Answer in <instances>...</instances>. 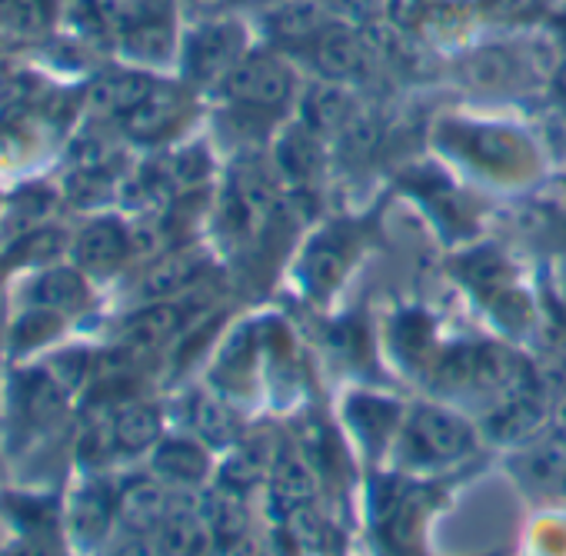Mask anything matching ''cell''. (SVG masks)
Masks as SVG:
<instances>
[{
    "label": "cell",
    "instance_id": "cell-27",
    "mask_svg": "<svg viewBox=\"0 0 566 556\" xmlns=\"http://www.w3.org/2000/svg\"><path fill=\"white\" fill-rule=\"evenodd\" d=\"M273 24H276L280 34H287V38H304V34L321 31L324 11L317 4H311V0H294V4H283L273 14Z\"/></svg>",
    "mask_w": 566,
    "mask_h": 556
},
{
    "label": "cell",
    "instance_id": "cell-3",
    "mask_svg": "<svg viewBox=\"0 0 566 556\" xmlns=\"http://www.w3.org/2000/svg\"><path fill=\"white\" fill-rule=\"evenodd\" d=\"M223 84H227V94L233 104L250 107V111H273L291 97L294 77L280 57L250 54L230 71V77Z\"/></svg>",
    "mask_w": 566,
    "mask_h": 556
},
{
    "label": "cell",
    "instance_id": "cell-34",
    "mask_svg": "<svg viewBox=\"0 0 566 556\" xmlns=\"http://www.w3.org/2000/svg\"><path fill=\"white\" fill-rule=\"evenodd\" d=\"M11 44H14V41H11V38L4 34V31H0V57H4V54L11 51Z\"/></svg>",
    "mask_w": 566,
    "mask_h": 556
},
{
    "label": "cell",
    "instance_id": "cell-10",
    "mask_svg": "<svg viewBox=\"0 0 566 556\" xmlns=\"http://www.w3.org/2000/svg\"><path fill=\"white\" fill-rule=\"evenodd\" d=\"M347 237L340 230H327L321 233L307 250H304V260H301V281L307 291L314 294H331L334 284L344 276V266H347Z\"/></svg>",
    "mask_w": 566,
    "mask_h": 556
},
{
    "label": "cell",
    "instance_id": "cell-26",
    "mask_svg": "<svg viewBox=\"0 0 566 556\" xmlns=\"http://www.w3.org/2000/svg\"><path fill=\"white\" fill-rule=\"evenodd\" d=\"M324 533H327V523H324V516L311 503L297 506V510H291L287 516H283V536L294 543L297 553L301 549H307V553L321 549L324 546Z\"/></svg>",
    "mask_w": 566,
    "mask_h": 556
},
{
    "label": "cell",
    "instance_id": "cell-2",
    "mask_svg": "<svg viewBox=\"0 0 566 556\" xmlns=\"http://www.w3.org/2000/svg\"><path fill=\"white\" fill-rule=\"evenodd\" d=\"M247 38L233 21H210L200 24L184 48V71L193 84L227 81L230 71L243 61Z\"/></svg>",
    "mask_w": 566,
    "mask_h": 556
},
{
    "label": "cell",
    "instance_id": "cell-14",
    "mask_svg": "<svg viewBox=\"0 0 566 556\" xmlns=\"http://www.w3.org/2000/svg\"><path fill=\"white\" fill-rule=\"evenodd\" d=\"M170 510H174L170 490L164 483H154V480H134L117 496V513L134 529H154Z\"/></svg>",
    "mask_w": 566,
    "mask_h": 556
},
{
    "label": "cell",
    "instance_id": "cell-20",
    "mask_svg": "<svg viewBox=\"0 0 566 556\" xmlns=\"http://www.w3.org/2000/svg\"><path fill=\"white\" fill-rule=\"evenodd\" d=\"M117 513V500L104 483H91L74 496L71 506V526L81 539H101Z\"/></svg>",
    "mask_w": 566,
    "mask_h": 556
},
{
    "label": "cell",
    "instance_id": "cell-35",
    "mask_svg": "<svg viewBox=\"0 0 566 556\" xmlns=\"http://www.w3.org/2000/svg\"><path fill=\"white\" fill-rule=\"evenodd\" d=\"M243 4H266V0H243Z\"/></svg>",
    "mask_w": 566,
    "mask_h": 556
},
{
    "label": "cell",
    "instance_id": "cell-30",
    "mask_svg": "<svg viewBox=\"0 0 566 556\" xmlns=\"http://www.w3.org/2000/svg\"><path fill=\"white\" fill-rule=\"evenodd\" d=\"M87 357L84 354H64V357H57L54 364H51V377L57 380V387L67 394V390H77L81 384H84V377H87Z\"/></svg>",
    "mask_w": 566,
    "mask_h": 556
},
{
    "label": "cell",
    "instance_id": "cell-36",
    "mask_svg": "<svg viewBox=\"0 0 566 556\" xmlns=\"http://www.w3.org/2000/svg\"><path fill=\"white\" fill-rule=\"evenodd\" d=\"M563 246H566V227H563Z\"/></svg>",
    "mask_w": 566,
    "mask_h": 556
},
{
    "label": "cell",
    "instance_id": "cell-6",
    "mask_svg": "<svg viewBox=\"0 0 566 556\" xmlns=\"http://www.w3.org/2000/svg\"><path fill=\"white\" fill-rule=\"evenodd\" d=\"M213 546L210 523L203 510L177 506L154 526V553L157 556H207Z\"/></svg>",
    "mask_w": 566,
    "mask_h": 556
},
{
    "label": "cell",
    "instance_id": "cell-9",
    "mask_svg": "<svg viewBox=\"0 0 566 556\" xmlns=\"http://www.w3.org/2000/svg\"><path fill=\"white\" fill-rule=\"evenodd\" d=\"M516 476L539 490V493H563L566 490V437L553 433L536 440L530 450H523L513 463Z\"/></svg>",
    "mask_w": 566,
    "mask_h": 556
},
{
    "label": "cell",
    "instance_id": "cell-5",
    "mask_svg": "<svg viewBox=\"0 0 566 556\" xmlns=\"http://www.w3.org/2000/svg\"><path fill=\"white\" fill-rule=\"evenodd\" d=\"M321 490V476L304 450H280L270 466V500L280 516H287L297 506L314 503Z\"/></svg>",
    "mask_w": 566,
    "mask_h": 556
},
{
    "label": "cell",
    "instance_id": "cell-19",
    "mask_svg": "<svg viewBox=\"0 0 566 556\" xmlns=\"http://www.w3.org/2000/svg\"><path fill=\"white\" fill-rule=\"evenodd\" d=\"M304 117H307V127H311L314 134L327 137V134L347 130L350 120H354L357 114H354V101H350V94H347L344 87L324 84V87H317V91L307 97Z\"/></svg>",
    "mask_w": 566,
    "mask_h": 556
},
{
    "label": "cell",
    "instance_id": "cell-29",
    "mask_svg": "<svg viewBox=\"0 0 566 556\" xmlns=\"http://www.w3.org/2000/svg\"><path fill=\"white\" fill-rule=\"evenodd\" d=\"M270 463H266V457L256 450V447H247L243 453H237L230 463H227V470H223V486H230V490H243V486H250V483H256L260 476H263V470H266Z\"/></svg>",
    "mask_w": 566,
    "mask_h": 556
},
{
    "label": "cell",
    "instance_id": "cell-24",
    "mask_svg": "<svg viewBox=\"0 0 566 556\" xmlns=\"http://www.w3.org/2000/svg\"><path fill=\"white\" fill-rule=\"evenodd\" d=\"M190 423H193V430H197L207 443H213V447H223V443L237 440V433H240L237 413H233L223 400L203 397V394L193 397V403H190Z\"/></svg>",
    "mask_w": 566,
    "mask_h": 556
},
{
    "label": "cell",
    "instance_id": "cell-16",
    "mask_svg": "<svg viewBox=\"0 0 566 556\" xmlns=\"http://www.w3.org/2000/svg\"><path fill=\"white\" fill-rule=\"evenodd\" d=\"M111 433H114V447L120 453H144L160 437V413L150 403L127 400L124 407L114 410Z\"/></svg>",
    "mask_w": 566,
    "mask_h": 556
},
{
    "label": "cell",
    "instance_id": "cell-1",
    "mask_svg": "<svg viewBox=\"0 0 566 556\" xmlns=\"http://www.w3.org/2000/svg\"><path fill=\"white\" fill-rule=\"evenodd\" d=\"M403 450L420 466L453 463L473 450V430L463 417L443 407H417L403 427Z\"/></svg>",
    "mask_w": 566,
    "mask_h": 556
},
{
    "label": "cell",
    "instance_id": "cell-4",
    "mask_svg": "<svg viewBox=\"0 0 566 556\" xmlns=\"http://www.w3.org/2000/svg\"><path fill=\"white\" fill-rule=\"evenodd\" d=\"M543 410H546L543 394H539L536 380H530V384H523V387L496 397L493 407H490V413H486V420H483V427H486V433L493 440L513 443V440L530 437L543 423Z\"/></svg>",
    "mask_w": 566,
    "mask_h": 556
},
{
    "label": "cell",
    "instance_id": "cell-18",
    "mask_svg": "<svg viewBox=\"0 0 566 556\" xmlns=\"http://www.w3.org/2000/svg\"><path fill=\"white\" fill-rule=\"evenodd\" d=\"M367 64V51L360 44L357 34L337 28V31H321L317 41V67L327 81H350L354 74H360Z\"/></svg>",
    "mask_w": 566,
    "mask_h": 556
},
{
    "label": "cell",
    "instance_id": "cell-28",
    "mask_svg": "<svg viewBox=\"0 0 566 556\" xmlns=\"http://www.w3.org/2000/svg\"><path fill=\"white\" fill-rule=\"evenodd\" d=\"M61 327V314L54 311H44V307H34L31 314L21 317L18 331H14V344L18 347H38L44 340H51Z\"/></svg>",
    "mask_w": 566,
    "mask_h": 556
},
{
    "label": "cell",
    "instance_id": "cell-23",
    "mask_svg": "<svg viewBox=\"0 0 566 556\" xmlns=\"http://www.w3.org/2000/svg\"><path fill=\"white\" fill-rule=\"evenodd\" d=\"M203 516L210 523L213 543H220V546H237L247 533V510H243L240 490L223 486L213 500H207Z\"/></svg>",
    "mask_w": 566,
    "mask_h": 556
},
{
    "label": "cell",
    "instance_id": "cell-22",
    "mask_svg": "<svg viewBox=\"0 0 566 556\" xmlns=\"http://www.w3.org/2000/svg\"><path fill=\"white\" fill-rule=\"evenodd\" d=\"M120 48L137 57V61H167L174 51V28H170V11L140 21L127 34H120Z\"/></svg>",
    "mask_w": 566,
    "mask_h": 556
},
{
    "label": "cell",
    "instance_id": "cell-32",
    "mask_svg": "<svg viewBox=\"0 0 566 556\" xmlns=\"http://www.w3.org/2000/svg\"><path fill=\"white\" fill-rule=\"evenodd\" d=\"M387 407V400H380V407H377V400H367V410H384ZM377 423H380V417H377ZM357 427H360V433H374L370 427H374V420H357ZM380 427H390V423H380Z\"/></svg>",
    "mask_w": 566,
    "mask_h": 556
},
{
    "label": "cell",
    "instance_id": "cell-15",
    "mask_svg": "<svg viewBox=\"0 0 566 556\" xmlns=\"http://www.w3.org/2000/svg\"><path fill=\"white\" fill-rule=\"evenodd\" d=\"M154 470L160 480L174 486H197L207 480L210 460L203 447H197L193 440H164L154 453Z\"/></svg>",
    "mask_w": 566,
    "mask_h": 556
},
{
    "label": "cell",
    "instance_id": "cell-7",
    "mask_svg": "<svg viewBox=\"0 0 566 556\" xmlns=\"http://www.w3.org/2000/svg\"><path fill=\"white\" fill-rule=\"evenodd\" d=\"M184 117V91L174 84H154L150 94L120 117V127L134 140H160L167 137Z\"/></svg>",
    "mask_w": 566,
    "mask_h": 556
},
{
    "label": "cell",
    "instance_id": "cell-8",
    "mask_svg": "<svg viewBox=\"0 0 566 556\" xmlns=\"http://www.w3.org/2000/svg\"><path fill=\"white\" fill-rule=\"evenodd\" d=\"M127 253H130V230L111 217L87 223L74 243L77 266L91 273H114L127 260Z\"/></svg>",
    "mask_w": 566,
    "mask_h": 556
},
{
    "label": "cell",
    "instance_id": "cell-11",
    "mask_svg": "<svg viewBox=\"0 0 566 556\" xmlns=\"http://www.w3.org/2000/svg\"><path fill=\"white\" fill-rule=\"evenodd\" d=\"M157 81L144 77V74H134V71H107L101 74L91 91H87V104L91 111L97 114H107V117H124L130 114L154 87Z\"/></svg>",
    "mask_w": 566,
    "mask_h": 556
},
{
    "label": "cell",
    "instance_id": "cell-17",
    "mask_svg": "<svg viewBox=\"0 0 566 556\" xmlns=\"http://www.w3.org/2000/svg\"><path fill=\"white\" fill-rule=\"evenodd\" d=\"M34 307H44V311H54V314H77L84 304H87V284L84 276L71 266H57V270H48L34 281Z\"/></svg>",
    "mask_w": 566,
    "mask_h": 556
},
{
    "label": "cell",
    "instance_id": "cell-21",
    "mask_svg": "<svg viewBox=\"0 0 566 556\" xmlns=\"http://www.w3.org/2000/svg\"><path fill=\"white\" fill-rule=\"evenodd\" d=\"M200 256L193 253H174L167 260H160L154 270H147L144 284H140V294L150 297V301H167V297H177L184 294L200 273Z\"/></svg>",
    "mask_w": 566,
    "mask_h": 556
},
{
    "label": "cell",
    "instance_id": "cell-25",
    "mask_svg": "<svg viewBox=\"0 0 566 556\" xmlns=\"http://www.w3.org/2000/svg\"><path fill=\"white\" fill-rule=\"evenodd\" d=\"M61 397L64 390L57 387V380L44 370V374H28L21 380V390H18V403H21V413L34 423H48L57 410H61Z\"/></svg>",
    "mask_w": 566,
    "mask_h": 556
},
{
    "label": "cell",
    "instance_id": "cell-31",
    "mask_svg": "<svg viewBox=\"0 0 566 556\" xmlns=\"http://www.w3.org/2000/svg\"><path fill=\"white\" fill-rule=\"evenodd\" d=\"M18 556H61V553L51 539H38V543H28Z\"/></svg>",
    "mask_w": 566,
    "mask_h": 556
},
{
    "label": "cell",
    "instance_id": "cell-13",
    "mask_svg": "<svg viewBox=\"0 0 566 556\" xmlns=\"http://www.w3.org/2000/svg\"><path fill=\"white\" fill-rule=\"evenodd\" d=\"M276 167L287 174L294 183H311L324 170L321 134H314L307 124L291 127L276 144Z\"/></svg>",
    "mask_w": 566,
    "mask_h": 556
},
{
    "label": "cell",
    "instance_id": "cell-33",
    "mask_svg": "<svg viewBox=\"0 0 566 556\" xmlns=\"http://www.w3.org/2000/svg\"><path fill=\"white\" fill-rule=\"evenodd\" d=\"M556 433L566 437V390H563V397L556 400Z\"/></svg>",
    "mask_w": 566,
    "mask_h": 556
},
{
    "label": "cell",
    "instance_id": "cell-12",
    "mask_svg": "<svg viewBox=\"0 0 566 556\" xmlns=\"http://www.w3.org/2000/svg\"><path fill=\"white\" fill-rule=\"evenodd\" d=\"M180 307L177 304H167V301H157L144 311H137L124 331H120V340L130 354H150L157 347H164L177 331H180Z\"/></svg>",
    "mask_w": 566,
    "mask_h": 556
}]
</instances>
